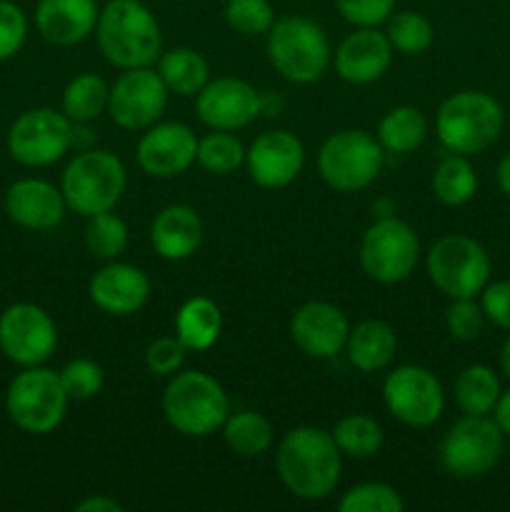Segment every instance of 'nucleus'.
<instances>
[{"instance_id": "obj_3", "label": "nucleus", "mask_w": 510, "mask_h": 512, "mask_svg": "<svg viewBox=\"0 0 510 512\" xmlns=\"http://www.w3.org/2000/svg\"><path fill=\"white\" fill-rule=\"evenodd\" d=\"M165 420L185 438H208L223 428L230 405L223 385L203 370H185L170 378L163 393Z\"/></svg>"}, {"instance_id": "obj_32", "label": "nucleus", "mask_w": 510, "mask_h": 512, "mask_svg": "<svg viewBox=\"0 0 510 512\" xmlns=\"http://www.w3.org/2000/svg\"><path fill=\"white\" fill-rule=\"evenodd\" d=\"M110 88L95 73L75 75L63 90V113L73 123H90L108 110Z\"/></svg>"}, {"instance_id": "obj_4", "label": "nucleus", "mask_w": 510, "mask_h": 512, "mask_svg": "<svg viewBox=\"0 0 510 512\" xmlns=\"http://www.w3.org/2000/svg\"><path fill=\"white\" fill-rule=\"evenodd\" d=\"M503 130V108L483 90H460L438 110L435 133L445 150L455 155H475L498 140Z\"/></svg>"}, {"instance_id": "obj_46", "label": "nucleus", "mask_w": 510, "mask_h": 512, "mask_svg": "<svg viewBox=\"0 0 510 512\" xmlns=\"http://www.w3.org/2000/svg\"><path fill=\"white\" fill-rule=\"evenodd\" d=\"M493 415H495V423H498V428L503 430V435H508L510 438V390H505V393H500L498 403H495L493 408Z\"/></svg>"}, {"instance_id": "obj_7", "label": "nucleus", "mask_w": 510, "mask_h": 512, "mask_svg": "<svg viewBox=\"0 0 510 512\" xmlns=\"http://www.w3.org/2000/svg\"><path fill=\"white\" fill-rule=\"evenodd\" d=\"M68 393L60 373L35 365L15 375L5 393L8 418L28 435H48L63 423L68 413Z\"/></svg>"}, {"instance_id": "obj_18", "label": "nucleus", "mask_w": 510, "mask_h": 512, "mask_svg": "<svg viewBox=\"0 0 510 512\" xmlns=\"http://www.w3.org/2000/svg\"><path fill=\"white\" fill-rule=\"evenodd\" d=\"M138 165L153 178H175L198 158V138L185 123H155L138 143Z\"/></svg>"}, {"instance_id": "obj_1", "label": "nucleus", "mask_w": 510, "mask_h": 512, "mask_svg": "<svg viewBox=\"0 0 510 512\" xmlns=\"http://www.w3.org/2000/svg\"><path fill=\"white\" fill-rule=\"evenodd\" d=\"M280 483L300 500H323L335 490L343 468V453L335 445L333 433L300 425L285 433L275 453Z\"/></svg>"}, {"instance_id": "obj_43", "label": "nucleus", "mask_w": 510, "mask_h": 512, "mask_svg": "<svg viewBox=\"0 0 510 512\" xmlns=\"http://www.w3.org/2000/svg\"><path fill=\"white\" fill-rule=\"evenodd\" d=\"M185 348L183 343L175 338H158L155 343H150L148 353H145V365H148L150 373L155 375H175L185 363Z\"/></svg>"}, {"instance_id": "obj_6", "label": "nucleus", "mask_w": 510, "mask_h": 512, "mask_svg": "<svg viewBox=\"0 0 510 512\" xmlns=\"http://www.w3.org/2000/svg\"><path fill=\"white\" fill-rule=\"evenodd\" d=\"M125 165L110 150H85L75 155L65 168L60 190L73 213L90 215L108 213L125 193Z\"/></svg>"}, {"instance_id": "obj_14", "label": "nucleus", "mask_w": 510, "mask_h": 512, "mask_svg": "<svg viewBox=\"0 0 510 512\" xmlns=\"http://www.w3.org/2000/svg\"><path fill=\"white\" fill-rule=\"evenodd\" d=\"M58 345L53 318L40 305L15 303L0 315V350L20 368L43 365Z\"/></svg>"}, {"instance_id": "obj_9", "label": "nucleus", "mask_w": 510, "mask_h": 512, "mask_svg": "<svg viewBox=\"0 0 510 512\" xmlns=\"http://www.w3.org/2000/svg\"><path fill=\"white\" fill-rule=\"evenodd\" d=\"M383 145L365 130H340L318 153L320 178L338 193L368 188L383 170Z\"/></svg>"}, {"instance_id": "obj_17", "label": "nucleus", "mask_w": 510, "mask_h": 512, "mask_svg": "<svg viewBox=\"0 0 510 512\" xmlns=\"http://www.w3.org/2000/svg\"><path fill=\"white\" fill-rule=\"evenodd\" d=\"M245 165L260 188L278 190L293 183L305 165L303 143L290 130H268L245 150Z\"/></svg>"}, {"instance_id": "obj_20", "label": "nucleus", "mask_w": 510, "mask_h": 512, "mask_svg": "<svg viewBox=\"0 0 510 512\" xmlns=\"http://www.w3.org/2000/svg\"><path fill=\"white\" fill-rule=\"evenodd\" d=\"M150 298V278L128 263H108L90 280V300L103 313L128 318L145 308Z\"/></svg>"}, {"instance_id": "obj_2", "label": "nucleus", "mask_w": 510, "mask_h": 512, "mask_svg": "<svg viewBox=\"0 0 510 512\" xmlns=\"http://www.w3.org/2000/svg\"><path fill=\"white\" fill-rule=\"evenodd\" d=\"M95 35L100 53L120 70L150 68L163 53L158 20L140 0H108L100 8Z\"/></svg>"}, {"instance_id": "obj_33", "label": "nucleus", "mask_w": 510, "mask_h": 512, "mask_svg": "<svg viewBox=\"0 0 510 512\" xmlns=\"http://www.w3.org/2000/svg\"><path fill=\"white\" fill-rule=\"evenodd\" d=\"M333 440L340 453L350 458H370L383 445V428L370 415H348L333 428Z\"/></svg>"}, {"instance_id": "obj_19", "label": "nucleus", "mask_w": 510, "mask_h": 512, "mask_svg": "<svg viewBox=\"0 0 510 512\" xmlns=\"http://www.w3.org/2000/svg\"><path fill=\"white\" fill-rule=\"evenodd\" d=\"M350 325L343 310L325 300H313L295 310L290 320V338L305 355L318 360L335 358L348 343Z\"/></svg>"}, {"instance_id": "obj_29", "label": "nucleus", "mask_w": 510, "mask_h": 512, "mask_svg": "<svg viewBox=\"0 0 510 512\" xmlns=\"http://www.w3.org/2000/svg\"><path fill=\"white\" fill-rule=\"evenodd\" d=\"M500 393L498 375L488 365H468L455 378V403L465 415H490Z\"/></svg>"}, {"instance_id": "obj_26", "label": "nucleus", "mask_w": 510, "mask_h": 512, "mask_svg": "<svg viewBox=\"0 0 510 512\" xmlns=\"http://www.w3.org/2000/svg\"><path fill=\"white\" fill-rule=\"evenodd\" d=\"M220 328H223L220 308L215 300L203 298V295L185 300L175 315V335L193 353L213 348L215 340L220 338Z\"/></svg>"}, {"instance_id": "obj_13", "label": "nucleus", "mask_w": 510, "mask_h": 512, "mask_svg": "<svg viewBox=\"0 0 510 512\" xmlns=\"http://www.w3.org/2000/svg\"><path fill=\"white\" fill-rule=\"evenodd\" d=\"M383 400L388 413L410 428H428L438 423L445 408L440 380L420 365H400L383 383Z\"/></svg>"}, {"instance_id": "obj_24", "label": "nucleus", "mask_w": 510, "mask_h": 512, "mask_svg": "<svg viewBox=\"0 0 510 512\" xmlns=\"http://www.w3.org/2000/svg\"><path fill=\"white\" fill-rule=\"evenodd\" d=\"M150 243L163 260H185L203 243V220L190 205H168L150 225Z\"/></svg>"}, {"instance_id": "obj_40", "label": "nucleus", "mask_w": 510, "mask_h": 512, "mask_svg": "<svg viewBox=\"0 0 510 512\" xmlns=\"http://www.w3.org/2000/svg\"><path fill=\"white\" fill-rule=\"evenodd\" d=\"M28 38V18L13 0H0V63L20 53Z\"/></svg>"}, {"instance_id": "obj_47", "label": "nucleus", "mask_w": 510, "mask_h": 512, "mask_svg": "<svg viewBox=\"0 0 510 512\" xmlns=\"http://www.w3.org/2000/svg\"><path fill=\"white\" fill-rule=\"evenodd\" d=\"M498 185L505 195H510V153L498 165Z\"/></svg>"}, {"instance_id": "obj_23", "label": "nucleus", "mask_w": 510, "mask_h": 512, "mask_svg": "<svg viewBox=\"0 0 510 512\" xmlns=\"http://www.w3.org/2000/svg\"><path fill=\"white\" fill-rule=\"evenodd\" d=\"M98 0H38L35 28L48 43H83L98 25Z\"/></svg>"}, {"instance_id": "obj_38", "label": "nucleus", "mask_w": 510, "mask_h": 512, "mask_svg": "<svg viewBox=\"0 0 510 512\" xmlns=\"http://www.w3.org/2000/svg\"><path fill=\"white\" fill-rule=\"evenodd\" d=\"M225 20L240 35H263L273 28L275 10L270 0H228Z\"/></svg>"}, {"instance_id": "obj_28", "label": "nucleus", "mask_w": 510, "mask_h": 512, "mask_svg": "<svg viewBox=\"0 0 510 512\" xmlns=\"http://www.w3.org/2000/svg\"><path fill=\"white\" fill-rule=\"evenodd\" d=\"M428 135V120H425L423 110L413 108V105H398V108L388 110L378 125V143L388 153H413L420 148Z\"/></svg>"}, {"instance_id": "obj_37", "label": "nucleus", "mask_w": 510, "mask_h": 512, "mask_svg": "<svg viewBox=\"0 0 510 512\" xmlns=\"http://www.w3.org/2000/svg\"><path fill=\"white\" fill-rule=\"evenodd\" d=\"M340 512H403L405 500L393 485L363 483L350 488L340 498Z\"/></svg>"}, {"instance_id": "obj_15", "label": "nucleus", "mask_w": 510, "mask_h": 512, "mask_svg": "<svg viewBox=\"0 0 510 512\" xmlns=\"http://www.w3.org/2000/svg\"><path fill=\"white\" fill-rule=\"evenodd\" d=\"M163 78L153 68H130L110 85L108 113L123 130H148L168 105Z\"/></svg>"}, {"instance_id": "obj_39", "label": "nucleus", "mask_w": 510, "mask_h": 512, "mask_svg": "<svg viewBox=\"0 0 510 512\" xmlns=\"http://www.w3.org/2000/svg\"><path fill=\"white\" fill-rule=\"evenodd\" d=\"M58 373L60 383H63L70 400H90L103 390V368L90 358L70 360V363H65L63 370H58Z\"/></svg>"}, {"instance_id": "obj_34", "label": "nucleus", "mask_w": 510, "mask_h": 512, "mask_svg": "<svg viewBox=\"0 0 510 512\" xmlns=\"http://www.w3.org/2000/svg\"><path fill=\"white\" fill-rule=\"evenodd\" d=\"M388 40L403 55H420L433 45V25L423 13L400 10L388 18Z\"/></svg>"}, {"instance_id": "obj_12", "label": "nucleus", "mask_w": 510, "mask_h": 512, "mask_svg": "<svg viewBox=\"0 0 510 512\" xmlns=\"http://www.w3.org/2000/svg\"><path fill=\"white\" fill-rule=\"evenodd\" d=\"M73 138V120L63 110L33 108L10 125L8 150L25 168H45L68 153Z\"/></svg>"}, {"instance_id": "obj_42", "label": "nucleus", "mask_w": 510, "mask_h": 512, "mask_svg": "<svg viewBox=\"0 0 510 512\" xmlns=\"http://www.w3.org/2000/svg\"><path fill=\"white\" fill-rule=\"evenodd\" d=\"M335 8L355 28H378L393 15L395 0H335Z\"/></svg>"}, {"instance_id": "obj_22", "label": "nucleus", "mask_w": 510, "mask_h": 512, "mask_svg": "<svg viewBox=\"0 0 510 512\" xmlns=\"http://www.w3.org/2000/svg\"><path fill=\"white\" fill-rule=\"evenodd\" d=\"M65 203L63 190L48 180L25 178L18 180L5 193V210L10 220L28 230H50L63 220Z\"/></svg>"}, {"instance_id": "obj_25", "label": "nucleus", "mask_w": 510, "mask_h": 512, "mask_svg": "<svg viewBox=\"0 0 510 512\" xmlns=\"http://www.w3.org/2000/svg\"><path fill=\"white\" fill-rule=\"evenodd\" d=\"M395 350H398V338L385 320H363L350 328L348 343H345L348 360L360 373L385 370L393 363Z\"/></svg>"}, {"instance_id": "obj_45", "label": "nucleus", "mask_w": 510, "mask_h": 512, "mask_svg": "<svg viewBox=\"0 0 510 512\" xmlns=\"http://www.w3.org/2000/svg\"><path fill=\"white\" fill-rule=\"evenodd\" d=\"M78 512H123V505L118 503L110 495H93V498H85L83 503L75 505Z\"/></svg>"}, {"instance_id": "obj_31", "label": "nucleus", "mask_w": 510, "mask_h": 512, "mask_svg": "<svg viewBox=\"0 0 510 512\" xmlns=\"http://www.w3.org/2000/svg\"><path fill=\"white\" fill-rule=\"evenodd\" d=\"M478 190V175L468 163V155H448L438 163L433 173V193L443 205L458 208L473 200Z\"/></svg>"}, {"instance_id": "obj_35", "label": "nucleus", "mask_w": 510, "mask_h": 512, "mask_svg": "<svg viewBox=\"0 0 510 512\" xmlns=\"http://www.w3.org/2000/svg\"><path fill=\"white\" fill-rule=\"evenodd\" d=\"M198 160L208 173L230 175L245 163V148L228 130H213L198 140Z\"/></svg>"}, {"instance_id": "obj_30", "label": "nucleus", "mask_w": 510, "mask_h": 512, "mask_svg": "<svg viewBox=\"0 0 510 512\" xmlns=\"http://www.w3.org/2000/svg\"><path fill=\"white\" fill-rule=\"evenodd\" d=\"M223 438L225 445L240 458H258L268 453L273 445V425L265 415L243 410V413L228 415L223 423Z\"/></svg>"}, {"instance_id": "obj_36", "label": "nucleus", "mask_w": 510, "mask_h": 512, "mask_svg": "<svg viewBox=\"0 0 510 512\" xmlns=\"http://www.w3.org/2000/svg\"><path fill=\"white\" fill-rule=\"evenodd\" d=\"M85 245L100 260H115L128 248V228L115 213L90 215L85 225Z\"/></svg>"}, {"instance_id": "obj_21", "label": "nucleus", "mask_w": 510, "mask_h": 512, "mask_svg": "<svg viewBox=\"0 0 510 512\" xmlns=\"http://www.w3.org/2000/svg\"><path fill=\"white\" fill-rule=\"evenodd\" d=\"M393 63V45L378 28H358L335 50V70L345 83L368 85L383 78Z\"/></svg>"}, {"instance_id": "obj_44", "label": "nucleus", "mask_w": 510, "mask_h": 512, "mask_svg": "<svg viewBox=\"0 0 510 512\" xmlns=\"http://www.w3.org/2000/svg\"><path fill=\"white\" fill-rule=\"evenodd\" d=\"M480 308H483L485 318L490 323L510 330V280H498L493 285H485Z\"/></svg>"}, {"instance_id": "obj_48", "label": "nucleus", "mask_w": 510, "mask_h": 512, "mask_svg": "<svg viewBox=\"0 0 510 512\" xmlns=\"http://www.w3.org/2000/svg\"><path fill=\"white\" fill-rule=\"evenodd\" d=\"M500 365H503L505 375H508V378H510V338L505 340V345H503V353H500Z\"/></svg>"}, {"instance_id": "obj_27", "label": "nucleus", "mask_w": 510, "mask_h": 512, "mask_svg": "<svg viewBox=\"0 0 510 512\" xmlns=\"http://www.w3.org/2000/svg\"><path fill=\"white\" fill-rule=\"evenodd\" d=\"M158 75L163 78L165 88L183 98H193L208 85L210 68L208 60L193 48H170L160 53Z\"/></svg>"}, {"instance_id": "obj_41", "label": "nucleus", "mask_w": 510, "mask_h": 512, "mask_svg": "<svg viewBox=\"0 0 510 512\" xmlns=\"http://www.w3.org/2000/svg\"><path fill=\"white\" fill-rule=\"evenodd\" d=\"M445 323H448L450 335L455 340H463L470 343L480 335L485 323V313L475 298H453V303L448 305V313H445Z\"/></svg>"}, {"instance_id": "obj_10", "label": "nucleus", "mask_w": 510, "mask_h": 512, "mask_svg": "<svg viewBox=\"0 0 510 512\" xmlns=\"http://www.w3.org/2000/svg\"><path fill=\"white\" fill-rule=\"evenodd\" d=\"M505 435L488 415H465L450 425L440 443V463L445 473L473 480L490 473L503 455Z\"/></svg>"}, {"instance_id": "obj_11", "label": "nucleus", "mask_w": 510, "mask_h": 512, "mask_svg": "<svg viewBox=\"0 0 510 512\" xmlns=\"http://www.w3.org/2000/svg\"><path fill=\"white\" fill-rule=\"evenodd\" d=\"M420 260V240L405 220L395 215L375 220L360 243V265L365 275L383 285L403 283Z\"/></svg>"}, {"instance_id": "obj_5", "label": "nucleus", "mask_w": 510, "mask_h": 512, "mask_svg": "<svg viewBox=\"0 0 510 512\" xmlns=\"http://www.w3.org/2000/svg\"><path fill=\"white\" fill-rule=\"evenodd\" d=\"M268 58L285 80L298 85L323 78L333 60L330 40L315 20L288 15L268 30Z\"/></svg>"}, {"instance_id": "obj_8", "label": "nucleus", "mask_w": 510, "mask_h": 512, "mask_svg": "<svg viewBox=\"0 0 510 512\" xmlns=\"http://www.w3.org/2000/svg\"><path fill=\"white\" fill-rule=\"evenodd\" d=\"M428 278L448 298H475L490 280V258L468 235H443L425 255Z\"/></svg>"}, {"instance_id": "obj_16", "label": "nucleus", "mask_w": 510, "mask_h": 512, "mask_svg": "<svg viewBox=\"0 0 510 512\" xmlns=\"http://www.w3.org/2000/svg\"><path fill=\"white\" fill-rule=\"evenodd\" d=\"M195 98L198 118L210 130H240L253 123L263 110L258 90L240 78L208 80Z\"/></svg>"}]
</instances>
